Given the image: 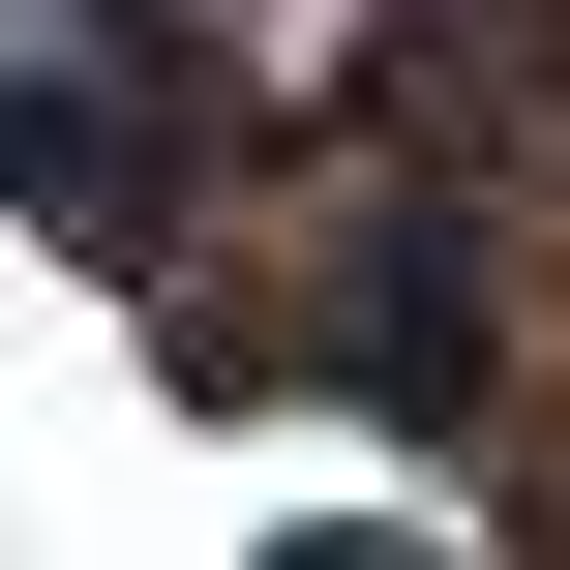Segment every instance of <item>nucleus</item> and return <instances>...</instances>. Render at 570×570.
I'll return each instance as SVG.
<instances>
[]
</instances>
